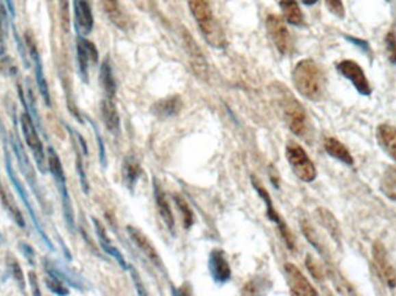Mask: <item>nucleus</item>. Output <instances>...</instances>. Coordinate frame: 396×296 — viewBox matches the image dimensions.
I'll list each match as a JSON object with an SVG mask.
<instances>
[{
    "label": "nucleus",
    "mask_w": 396,
    "mask_h": 296,
    "mask_svg": "<svg viewBox=\"0 0 396 296\" xmlns=\"http://www.w3.org/2000/svg\"><path fill=\"white\" fill-rule=\"evenodd\" d=\"M292 81L300 95L310 101H321L325 95V77L314 60H300L292 72Z\"/></svg>",
    "instance_id": "1"
},
{
    "label": "nucleus",
    "mask_w": 396,
    "mask_h": 296,
    "mask_svg": "<svg viewBox=\"0 0 396 296\" xmlns=\"http://www.w3.org/2000/svg\"><path fill=\"white\" fill-rule=\"evenodd\" d=\"M0 133H1V138H3V143H4V154H5V168H6V173H8V176L10 180H11L13 187L16 189V191L18 192L20 198L23 200V205L26 207L27 212L29 214L31 217V221H33V225H34L36 232H38V237H41L42 242L46 244V247L49 249L50 252H55V245H53V241L50 240V237H48L46 230L43 228L40 219H38V214L35 212L34 206L31 204V199H29V196L27 193L26 189L23 187V183L20 182L19 178L16 176V170L13 168V163H12L11 155L8 153V132L5 130L4 124L0 120Z\"/></svg>",
    "instance_id": "2"
},
{
    "label": "nucleus",
    "mask_w": 396,
    "mask_h": 296,
    "mask_svg": "<svg viewBox=\"0 0 396 296\" xmlns=\"http://www.w3.org/2000/svg\"><path fill=\"white\" fill-rule=\"evenodd\" d=\"M189 8L200 27L204 38L213 48H223L226 40L223 30L215 23L209 0H188Z\"/></svg>",
    "instance_id": "3"
},
{
    "label": "nucleus",
    "mask_w": 396,
    "mask_h": 296,
    "mask_svg": "<svg viewBox=\"0 0 396 296\" xmlns=\"http://www.w3.org/2000/svg\"><path fill=\"white\" fill-rule=\"evenodd\" d=\"M47 162H48V170L53 175V180L56 182L57 189H58V192L61 196L65 221H66L68 229L73 232L76 230V222H75V213H73L71 198H70L68 184H66V176H65L64 168L62 165L61 159L53 147L48 148Z\"/></svg>",
    "instance_id": "4"
},
{
    "label": "nucleus",
    "mask_w": 396,
    "mask_h": 296,
    "mask_svg": "<svg viewBox=\"0 0 396 296\" xmlns=\"http://www.w3.org/2000/svg\"><path fill=\"white\" fill-rule=\"evenodd\" d=\"M285 157L291 168L299 180L306 183L313 182L317 176V168L299 144L290 142L285 148Z\"/></svg>",
    "instance_id": "5"
},
{
    "label": "nucleus",
    "mask_w": 396,
    "mask_h": 296,
    "mask_svg": "<svg viewBox=\"0 0 396 296\" xmlns=\"http://www.w3.org/2000/svg\"><path fill=\"white\" fill-rule=\"evenodd\" d=\"M10 144H11L12 150L16 154V160L19 163V168L23 173V176L27 180V183L29 184L31 191L34 192L36 196L40 205H41L42 210L48 211V205H47L46 200L43 198L42 195L41 188L38 185V178H36V173H35L34 167L31 165V160L27 155L26 150L23 148V145L21 144V140L19 139V135L16 133H11L10 135Z\"/></svg>",
    "instance_id": "6"
},
{
    "label": "nucleus",
    "mask_w": 396,
    "mask_h": 296,
    "mask_svg": "<svg viewBox=\"0 0 396 296\" xmlns=\"http://www.w3.org/2000/svg\"><path fill=\"white\" fill-rule=\"evenodd\" d=\"M20 124H21V130H23V137H25V142L34 157L38 170L42 174H46L48 172V162L46 160L44 147H43V144H42L40 135H38V128L35 125L34 120L27 110L25 113H21Z\"/></svg>",
    "instance_id": "7"
},
{
    "label": "nucleus",
    "mask_w": 396,
    "mask_h": 296,
    "mask_svg": "<svg viewBox=\"0 0 396 296\" xmlns=\"http://www.w3.org/2000/svg\"><path fill=\"white\" fill-rule=\"evenodd\" d=\"M282 109L290 131L297 137H305L308 132V116L302 103L292 95H287L282 100Z\"/></svg>",
    "instance_id": "8"
},
{
    "label": "nucleus",
    "mask_w": 396,
    "mask_h": 296,
    "mask_svg": "<svg viewBox=\"0 0 396 296\" xmlns=\"http://www.w3.org/2000/svg\"><path fill=\"white\" fill-rule=\"evenodd\" d=\"M25 44H26L28 55L31 57V60L33 62V65H34L35 80H36L38 92H40V94H41L47 107H51L49 85H48L46 75H44L41 55H40V51H38V44H36V42H35L34 38H33V35L31 33H26V35H25Z\"/></svg>",
    "instance_id": "9"
},
{
    "label": "nucleus",
    "mask_w": 396,
    "mask_h": 296,
    "mask_svg": "<svg viewBox=\"0 0 396 296\" xmlns=\"http://www.w3.org/2000/svg\"><path fill=\"white\" fill-rule=\"evenodd\" d=\"M252 183H253V188L256 190L257 193H259V196L262 198V200L265 202L267 215H268L269 219H270L272 222H275L278 229H280V235L283 237L287 247H289L290 250H295V240L293 234H292V230L289 228V226L284 222L283 219L280 217V214H278V212L276 211L275 207L272 205L274 202H272L270 195H269V192L267 191V189L264 188L263 185H262L255 177H252Z\"/></svg>",
    "instance_id": "10"
},
{
    "label": "nucleus",
    "mask_w": 396,
    "mask_h": 296,
    "mask_svg": "<svg viewBox=\"0 0 396 296\" xmlns=\"http://www.w3.org/2000/svg\"><path fill=\"white\" fill-rule=\"evenodd\" d=\"M265 27L272 43L275 44L276 49L282 55L290 53L292 49V38L283 19L278 15H268V18L265 20Z\"/></svg>",
    "instance_id": "11"
},
{
    "label": "nucleus",
    "mask_w": 396,
    "mask_h": 296,
    "mask_svg": "<svg viewBox=\"0 0 396 296\" xmlns=\"http://www.w3.org/2000/svg\"><path fill=\"white\" fill-rule=\"evenodd\" d=\"M77 60L79 68L80 77L83 83L90 81V64H96L98 60V53L93 42L87 40L85 36L77 38Z\"/></svg>",
    "instance_id": "12"
},
{
    "label": "nucleus",
    "mask_w": 396,
    "mask_h": 296,
    "mask_svg": "<svg viewBox=\"0 0 396 296\" xmlns=\"http://www.w3.org/2000/svg\"><path fill=\"white\" fill-rule=\"evenodd\" d=\"M337 71L347 78L356 90H358L359 94L369 96L371 94V86L369 80L366 78L362 68L354 60H343L337 64Z\"/></svg>",
    "instance_id": "13"
},
{
    "label": "nucleus",
    "mask_w": 396,
    "mask_h": 296,
    "mask_svg": "<svg viewBox=\"0 0 396 296\" xmlns=\"http://www.w3.org/2000/svg\"><path fill=\"white\" fill-rule=\"evenodd\" d=\"M182 36H183L185 50H187V53H188L189 62H190L194 73L202 80L208 79V62L205 59L200 46L197 45L196 41L194 40L192 35L189 34L188 31L185 30Z\"/></svg>",
    "instance_id": "14"
},
{
    "label": "nucleus",
    "mask_w": 396,
    "mask_h": 296,
    "mask_svg": "<svg viewBox=\"0 0 396 296\" xmlns=\"http://www.w3.org/2000/svg\"><path fill=\"white\" fill-rule=\"evenodd\" d=\"M372 255H373L374 263L377 267L381 279L386 282V285L389 288L394 289L396 287V272L392 264L389 263L388 255L386 252V247L380 241H375L372 247Z\"/></svg>",
    "instance_id": "15"
},
{
    "label": "nucleus",
    "mask_w": 396,
    "mask_h": 296,
    "mask_svg": "<svg viewBox=\"0 0 396 296\" xmlns=\"http://www.w3.org/2000/svg\"><path fill=\"white\" fill-rule=\"evenodd\" d=\"M284 271H285L291 294H293V295H317V289L311 285L307 278L302 273V271L299 270L295 264L287 263L284 265Z\"/></svg>",
    "instance_id": "16"
},
{
    "label": "nucleus",
    "mask_w": 396,
    "mask_h": 296,
    "mask_svg": "<svg viewBox=\"0 0 396 296\" xmlns=\"http://www.w3.org/2000/svg\"><path fill=\"white\" fill-rule=\"evenodd\" d=\"M75 28L78 36H87L94 27V18L88 0H73Z\"/></svg>",
    "instance_id": "17"
},
{
    "label": "nucleus",
    "mask_w": 396,
    "mask_h": 296,
    "mask_svg": "<svg viewBox=\"0 0 396 296\" xmlns=\"http://www.w3.org/2000/svg\"><path fill=\"white\" fill-rule=\"evenodd\" d=\"M209 271L212 279L218 285L226 284L230 279V263L227 260L226 255L222 249H213L209 256Z\"/></svg>",
    "instance_id": "18"
},
{
    "label": "nucleus",
    "mask_w": 396,
    "mask_h": 296,
    "mask_svg": "<svg viewBox=\"0 0 396 296\" xmlns=\"http://www.w3.org/2000/svg\"><path fill=\"white\" fill-rule=\"evenodd\" d=\"M127 232H128V235L131 239L132 242L136 244V247L140 249V252L148 257V260L152 264H155V267L161 269L163 267L161 257L159 256L158 252L155 250V247H153L151 241L148 240V237L142 230L133 227V226H127Z\"/></svg>",
    "instance_id": "19"
},
{
    "label": "nucleus",
    "mask_w": 396,
    "mask_h": 296,
    "mask_svg": "<svg viewBox=\"0 0 396 296\" xmlns=\"http://www.w3.org/2000/svg\"><path fill=\"white\" fill-rule=\"evenodd\" d=\"M42 264H43L47 274H53L58 279H61L62 282H66L75 288L83 289V284L81 282V278L76 272H73L68 267H64L61 263L51 262L48 258H43L42 259Z\"/></svg>",
    "instance_id": "20"
},
{
    "label": "nucleus",
    "mask_w": 396,
    "mask_h": 296,
    "mask_svg": "<svg viewBox=\"0 0 396 296\" xmlns=\"http://www.w3.org/2000/svg\"><path fill=\"white\" fill-rule=\"evenodd\" d=\"M92 221H93V225H94L95 232H96L98 242L101 244L103 252H107L108 255L116 259L117 263L120 264V267H121L123 270H129L130 265L127 263V260H125L124 257H123V255L120 252V250L111 244L109 237L107 235L106 229H105L101 222L98 221V219H95V217H92Z\"/></svg>",
    "instance_id": "21"
},
{
    "label": "nucleus",
    "mask_w": 396,
    "mask_h": 296,
    "mask_svg": "<svg viewBox=\"0 0 396 296\" xmlns=\"http://www.w3.org/2000/svg\"><path fill=\"white\" fill-rule=\"evenodd\" d=\"M101 116L108 131L113 135H118L121 131V118L111 98H106L101 102Z\"/></svg>",
    "instance_id": "22"
},
{
    "label": "nucleus",
    "mask_w": 396,
    "mask_h": 296,
    "mask_svg": "<svg viewBox=\"0 0 396 296\" xmlns=\"http://www.w3.org/2000/svg\"><path fill=\"white\" fill-rule=\"evenodd\" d=\"M182 109L181 98L179 96H168L160 101L155 102L152 107V113L160 120H167L176 116Z\"/></svg>",
    "instance_id": "23"
},
{
    "label": "nucleus",
    "mask_w": 396,
    "mask_h": 296,
    "mask_svg": "<svg viewBox=\"0 0 396 296\" xmlns=\"http://www.w3.org/2000/svg\"><path fill=\"white\" fill-rule=\"evenodd\" d=\"M378 144L396 161V128L388 124H381L377 130Z\"/></svg>",
    "instance_id": "24"
},
{
    "label": "nucleus",
    "mask_w": 396,
    "mask_h": 296,
    "mask_svg": "<svg viewBox=\"0 0 396 296\" xmlns=\"http://www.w3.org/2000/svg\"><path fill=\"white\" fill-rule=\"evenodd\" d=\"M155 202H157V208H158L160 217L163 220V224L166 225L170 232H174L175 220H174V215L172 213V210H170V202L167 200L166 195L163 193V190L159 187L157 182H155Z\"/></svg>",
    "instance_id": "25"
},
{
    "label": "nucleus",
    "mask_w": 396,
    "mask_h": 296,
    "mask_svg": "<svg viewBox=\"0 0 396 296\" xmlns=\"http://www.w3.org/2000/svg\"><path fill=\"white\" fill-rule=\"evenodd\" d=\"M0 200H1V204H3L5 211L8 212L12 220L16 222V225L20 228H25L26 222H25V219H23V213L20 212L19 207L16 206L13 197L5 189L4 184H3L1 180H0Z\"/></svg>",
    "instance_id": "26"
},
{
    "label": "nucleus",
    "mask_w": 396,
    "mask_h": 296,
    "mask_svg": "<svg viewBox=\"0 0 396 296\" xmlns=\"http://www.w3.org/2000/svg\"><path fill=\"white\" fill-rule=\"evenodd\" d=\"M122 175H123V180L127 184L129 189L135 188L137 180H140V175H142V167L138 160H137L133 155H128L123 161L122 165Z\"/></svg>",
    "instance_id": "27"
},
{
    "label": "nucleus",
    "mask_w": 396,
    "mask_h": 296,
    "mask_svg": "<svg viewBox=\"0 0 396 296\" xmlns=\"http://www.w3.org/2000/svg\"><path fill=\"white\" fill-rule=\"evenodd\" d=\"M100 83H101L102 90L106 94V98L113 100L114 96L116 95L117 86L109 58H106L102 62L101 68H100Z\"/></svg>",
    "instance_id": "28"
},
{
    "label": "nucleus",
    "mask_w": 396,
    "mask_h": 296,
    "mask_svg": "<svg viewBox=\"0 0 396 296\" xmlns=\"http://www.w3.org/2000/svg\"><path fill=\"white\" fill-rule=\"evenodd\" d=\"M325 150L332 158L343 162V163L347 165H354L352 155H351L347 147L341 143L340 140H337L336 138H332V137H330V138H326Z\"/></svg>",
    "instance_id": "29"
},
{
    "label": "nucleus",
    "mask_w": 396,
    "mask_h": 296,
    "mask_svg": "<svg viewBox=\"0 0 396 296\" xmlns=\"http://www.w3.org/2000/svg\"><path fill=\"white\" fill-rule=\"evenodd\" d=\"M280 6L283 12L284 19L293 26H302L304 14L295 0H280Z\"/></svg>",
    "instance_id": "30"
},
{
    "label": "nucleus",
    "mask_w": 396,
    "mask_h": 296,
    "mask_svg": "<svg viewBox=\"0 0 396 296\" xmlns=\"http://www.w3.org/2000/svg\"><path fill=\"white\" fill-rule=\"evenodd\" d=\"M65 128L68 129V132L70 133V135H71L72 143H73L75 152H76L77 173H78V176H79L81 190H83V193L87 196L90 193V183H88V180H87L86 172H85V167H83V158H81V153H80L79 150V145L77 144V139L73 137V133H72L71 129H70L68 124H65Z\"/></svg>",
    "instance_id": "31"
},
{
    "label": "nucleus",
    "mask_w": 396,
    "mask_h": 296,
    "mask_svg": "<svg viewBox=\"0 0 396 296\" xmlns=\"http://www.w3.org/2000/svg\"><path fill=\"white\" fill-rule=\"evenodd\" d=\"M380 189L386 197L396 202V167L394 165L386 169L381 177Z\"/></svg>",
    "instance_id": "32"
},
{
    "label": "nucleus",
    "mask_w": 396,
    "mask_h": 296,
    "mask_svg": "<svg viewBox=\"0 0 396 296\" xmlns=\"http://www.w3.org/2000/svg\"><path fill=\"white\" fill-rule=\"evenodd\" d=\"M10 13L5 4L0 3V59H3L6 55V38L8 35V27H10Z\"/></svg>",
    "instance_id": "33"
},
{
    "label": "nucleus",
    "mask_w": 396,
    "mask_h": 296,
    "mask_svg": "<svg viewBox=\"0 0 396 296\" xmlns=\"http://www.w3.org/2000/svg\"><path fill=\"white\" fill-rule=\"evenodd\" d=\"M101 3L110 21L123 29L125 26L124 18H123V14L120 10L118 0H101Z\"/></svg>",
    "instance_id": "34"
},
{
    "label": "nucleus",
    "mask_w": 396,
    "mask_h": 296,
    "mask_svg": "<svg viewBox=\"0 0 396 296\" xmlns=\"http://www.w3.org/2000/svg\"><path fill=\"white\" fill-rule=\"evenodd\" d=\"M8 272L13 278V280L16 282V285L19 287L20 292L25 294V289H26V279L23 275V271L20 267L19 262L16 260L13 256H8Z\"/></svg>",
    "instance_id": "35"
},
{
    "label": "nucleus",
    "mask_w": 396,
    "mask_h": 296,
    "mask_svg": "<svg viewBox=\"0 0 396 296\" xmlns=\"http://www.w3.org/2000/svg\"><path fill=\"white\" fill-rule=\"evenodd\" d=\"M317 213H319L322 225L325 226V228L332 234V237H334V239L339 240L341 234L340 227H339V224L336 221L334 215H332L329 211L326 210V208H319Z\"/></svg>",
    "instance_id": "36"
},
{
    "label": "nucleus",
    "mask_w": 396,
    "mask_h": 296,
    "mask_svg": "<svg viewBox=\"0 0 396 296\" xmlns=\"http://www.w3.org/2000/svg\"><path fill=\"white\" fill-rule=\"evenodd\" d=\"M174 202H175V205L178 207V210L180 211V213H181L182 221H183L185 228H190L194 225V213L192 208L189 207L188 202H185V199L183 197L179 195L174 196Z\"/></svg>",
    "instance_id": "37"
},
{
    "label": "nucleus",
    "mask_w": 396,
    "mask_h": 296,
    "mask_svg": "<svg viewBox=\"0 0 396 296\" xmlns=\"http://www.w3.org/2000/svg\"><path fill=\"white\" fill-rule=\"evenodd\" d=\"M46 285L47 288L55 295L64 296L70 294L68 287H65L64 282H62L61 279H58L53 274H48V277L46 278Z\"/></svg>",
    "instance_id": "38"
},
{
    "label": "nucleus",
    "mask_w": 396,
    "mask_h": 296,
    "mask_svg": "<svg viewBox=\"0 0 396 296\" xmlns=\"http://www.w3.org/2000/svg\"><path fill=\"white\" fill-rule=\"evenodd\" d=\"M302 229L304 235H305L306 239L308 240L312 245H313L317 252H320L321 254H324V247H322V243H321L320 239L317 235V232L314 230L313 227L308 224L307 221L302 222Z\"/></svg>",
    "instance_id": "39"
},
{
    "label": "nucleus",
    "mask_w": 396,
    "mask_h": 296,
    "mask_svg": "<svg viewBox=\"0 0 396 296\" xmlns=\"http://www.w3.org/2000/svg\"><path fill=\"white\" fill-rule=\"evenodd\" d=\"M87 120L90 122L92 125V128L94 130L95 137H96V142H98V155H100V163H101L103 168H106L107 165V157H106V147H105V144H103V140H102L101 133L98 131V126L96 124L91 120L90 117H87Z\"/></svg>",
    "instance_id": "40"
},
{
    "label": "nucleus",
    "mask_w": 396,
    "mask_h": 296,
    "mask_svg": "<svg viewBox=\"0 0 396 296\" xmlns=\"http://www.w3.org/2000/svg\"><path fill=\"white\" fill-rule=\"evenodd\" d=\"M306 267H307L314 279H317V280H322L324 279V271L319 265V263L311 255H307V257H306Z\"/></svg>",
    "instance_id": "41"
},
{
    "label": "nucleus",
    "mask_w": 396,
    "mask_h": 296,
    "mask_svg": "<svg viewBox=\"0 0 396 296\" xmlns=\"http://www.w3.org/2000/svg\"><path fill=\"white\" fill-rule=\"evenodd\" d=\"M386 49L388 53V58L393 64H396V33L391 31L386 36Z\"/></svg>",
    "instance_id": "42"
},
{
    "label": "nucleus",
    "mask_w": 396,
    "mask_h": 296,
    "mask_svg": "<svg viewBox=\"0 0 396 296\" xmlns=\"http://www.w3.org/2000/svg\"><path fill=\"white\" fill-rule=\"evenodd\" d=\"M326 5L328 8L329 12L332 14L336 15L337 18H344V6L342 0H326Z\"/></svg>",
    "instance_id": "43"
},
{
    "label": "nucleus",
    "mask_w": 396,
    "mask_h": 296,
    "mask_svg": "<svg viewBox=\"0 0 396 296\" xmlns=\"http://www.w3.org/2000/svg\"><path fill=\"white\" fill-rule=\"evenodd\" d=\"M60 8H61L62 25L65 29H68L70 25V0H60Z\"/></svg>",
    "instance_id": "44"
},
{
    "label": "nucleus",
    "mask_w": 396,
    "mask_h": 296,
    "mask_svg": "<svg viewBox=\"0 0 396 296\" xmlns=\"http://www.w3.org/2000/svg\"><path fill=\"white\" fill-rule=\"evenodd\" d=\"M19 249L21 254L25 256V258H27L28 263L31 265H35V250L33 247L29 245V244L23 243V242H20Z\"/></svg>",
    "instance_id": "45"
},
{
    "label": "nucleus",
    "mask_w": 396,
    "mask_h": 296,
    "mask_svg": "<svg viewBox=\"0 0 396 296\" xmlns=\"http://www.w3.org/2000/svg\"><path fill=\"white\" fill-rule=\"evenodd\" d=\"M28 282L31 288V294L34 296H40L42 294L41 289H40V284H38V275L34 271H31L28 273Z\"/></svg>",
    "instance_id": "46"
},
{
    "label": "nucleus",
    "mask_w": 396,
    "mask_h": 296,
    "mask_svg": "<svg viewBox=\"0 0 396 296\" xmlns=\"http://www.w3.org/2000/svg\"><path fill=\"white\" fill-rule=\"evenodd\" d=\"M131 274L132 280L135 282V285H136L137 289H138V294H140V295H142V294H145V292H144L143 284L140 282V275H138V273H137L136 271L131 270Z\"/></svg>",
    "instance_id": "47"
},
{
    "label": "nucleus",
    "mask_w": 396,
    "mask_h": 296,
    "mask_svg": "<svg viewBox=\"0 0 396 296\" xmlns=\"http://www.w3.org/2000/svg\"><path fill=\"white\" fill-rule=\"evenodd\" d=\"M5 6L8 8L10 16L12 20L16 19V6H14V1L13 0H4Z\"/></svg>",
    "instance_id": "48"
},
{
    "label": "nucleus",
    "mask_w": 396,
    "mask_h": 296,
    "mask_svg": "<svg viewBox=\"0 0 396 296\" xmlns=\"http://www.w3.org/2000/svg\"><path fill=\"white\" fill-rule=\"evenodd\" d=\"M73 132H75V135H76L77 140L79 142V145L80 147H81L83 153L85 154V155H87V154H88V148H87V144L86 142H85V139H83V135H80L79 132L75 131V130H73Z\"/></svg>",
    "instance_id": "49"
},
{
    "label": "nucleus",
    "mask_w": 396,
    "mask_h": 296,
    "mask_svg": "<svg viewBox=\"0 0 396 296\" xmlns=\"http://www.w3.org/2000/svg\"><path fill=\"white\" fill-rule=\"evenodd\" d=\"M347 40H349V41L352 42V43L358 45L359 48H362V49L365 50V51L369 50V44H367L365 41H362V40H359V38H350V36H347Z\"/></svg>",
    "instance_id": "50"
},
{
    "label": "nucleus",
    "mask_w": 396,
    "mask_h": 296,
    "mask_svg": "<svg viewBox=\"0 0 396 296\" xmlns=\"http://www.w3.org/2000/svg\"><path fill=\"white\" fill-rule=\"evenodd\" d=\"M304 4L307 5V6H312V5L317 4V0H302Z\"/></svg>",
    "instance_id": "51"
}]
</instances>
